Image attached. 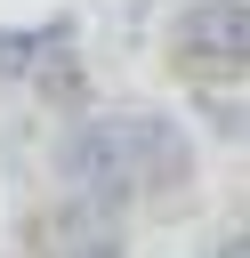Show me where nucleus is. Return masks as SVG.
<instances>
[{"mask_svg": "<svg viewBox=\"0 0 250 258\" xmlns=\"http://www.w3.org/2000/svg\"><path fill=\"white\" fill-rule=\"evenodd\" d=\"M56 185L65 194H89L105 210H137L145 202V169H137V121L129 113H81L65 137H56Z\"/></svg>", "mask_w": 250, "mask_h": 258, "instance_id": "obj_1", "label": "nucleus"}, {"mask_svg": "<svg viewBox=\"0 0 250 258\" xmlns=\"http://www.w3.org/2000/svg\"><path fill=\"white\" fill-rule=\"evenodd\" d=\"M169 64L185 81H242L250 73V0H185L169 16Z\"/></svg>", "mask_w": 250, "mask_h": 258, "instance_id": "obj_2", "label": "nucleus"}]
</instances>
